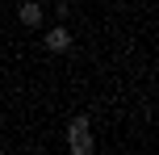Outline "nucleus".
<instances>
[{"mask_svg":"<svg viewBox=\"0 0 159 155\" xmlns=\"http://www.w3.org/2000/svg\"><path fill=\"white\" fill-rule=\"evenodd\" d=\"M46 50H50V55L71 50V30H67V25H50V30H46Z\"/></svg>","mask_w":159,"mask_h":155,"instance_id":"1","label":"nucleus"},{"mask_svg":"<svg viewBox=\"0 0 159 155\" xmlns=\"http://www.w3.org/2000/svg\"><path fill=\"white\" fill-rule=\"evenodd\" d=\"M17 17H21V25H42V4L38 0H21V8H17Z\"/></svg>","mask_w":159,"mask_h":155,"instance_id":"3","label":"nucleus"},{"mask_svg":"<svg viewBox=\"0 0 159 155\" xmlns=\"http://www.w3.org/2000/svg\"><path fill=\"white\" fill-rule=\"evenodd\" d=\"M67 151L71 155H92V134L88 130H71L67 134Z\"/></svg>","mask_w":159,"mask_h":155,"instance_id":"2","label":"nucleus"},{"mask_svg":"<svg viewBox=\"0 0 159 155\" xmlns=\"http://www.w3.org/2000/svg\"><path fill=\"white\" fill-rule=\"evenodd\" d=\"M88 126H92V122L80 113V117H71V122H67V134H71V130H88Z\"/></svg>","mask_w":159,"mask_h":155,"instance_id":"4","label":"nucleus"}]
</instances>
